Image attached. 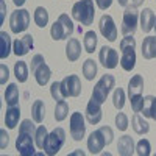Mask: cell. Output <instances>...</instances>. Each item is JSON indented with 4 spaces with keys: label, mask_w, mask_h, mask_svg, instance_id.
I'll return each mask as SVG.
<instances>
[{
    "label": "cell",
    "mask_w": 156,
    "mask_h": 156,
    "mask_svg": "<svg viewBox=\"0 0 156 156\" xmlns=\"http://www.w3.org/2000/svg\"><path fill=\"white\" fill-rule=\"evenodd\" d=\"M95 16L94 0H80L72 8V17L81 25H92Z\"/></svg>",
    "instance_id": "1"
},
{
    "label": "cell",
    "mask_w": 156,
    "mask_h": 156,
    "mask_svg": "<svg viewBox=\"0 0 156 156\" xmlns=\"http://www.w3.org/2000/svg\"><path fill=\"white\" fill-rule=\"evenodd\" d=\"M136 39L125 36L120 41V51H122V58H120V66L123 70L129 72L136 66Z\"/></svg>",
    "instance_id": "2"
},
{
    "label": "cell",
    "mask_w": 156,
    "mask_h": 156,
    "mask_svg": "<svg viewBox=\"0 0 156 156\" xmlns=\"http://www.w3.org/2000/svg\"><path fill=\"white\" fill-rule=\"evenodd\" d=\"M73 33V22L67 14H61L58 17V20H55V23L51 25L50 34L55 41H62V39L69 37Z\"/></svg>",
    "instance_id": "3"
},
{
    "label": "cell",
    "mask_w": 156,
    "mask_h": 156,
    "mask_svg": "<svg viewBox=\"0 0 156 156\" xmlns=\"http://www.w3.org/2000/svg\"><path fill=\"white\" fill-rule=\"evenodd\" d=\"M64 142H66V131H64L61 126H58L48 134V137L45 140V145H44V151L48 156H53L61 150Z\"/></svg>",
    "instance_id": "4"
},
{
    "label": "cell",
    "mask_w": 156,
    "mask_h": 156,
    "mask_svg": "<svg viewBox=\"0 0 156 156\" xmlns=\"http://www.w3.org/2000/svg\"><path fill=\"white\" fill-rule=\"evenodd\" d=\"M114 83H115V80H114L112 75H108V73L103 75L100 80L97 81V84H95V87L92 90V98H95L100 103H105L108 94L111 92V89L114 87Z\"/></svg>",
    "instance_id": "5"
},
{
    "label": "cell",
    "mask_w": 156,
    "mask_h": 156,
    "mask_svg": "<svg viewBox=\"0 0 156 156\" xmlns=\"http://www.w3.org/2000/svg\"><path fill=\"white\" fill-rule=\"evenodd\" d=\"M137 20H139V12L137 8L133 5H128L123 12V20H122V33L125 36L134 34L137 28Z\"/></svg>",
    "instance_id": "6"
},
{
    "label": "cell",
    "mask_w": 156,
    "mask_h": 156,
    "mask_svg": "<svg viewBox=\"0 0 156 156\" xmlns=\"http://www.w3.org/2000/svg\"><path fill=\"white\" fill-rule=\"evenodd\" d=\"M30 23V12L27 9H16L11 12L9 27L12 33H22L28 28Z\"/></svg>",
    "instance_id": "7"
},
{
    "label": "cell",
    "mask_w": 156,
    "mask_h": 156,
    "mask_svg": "<svg viewBox=\"0 0 156 156\" xmlns=\"http://www.w3.org/2000/svg\"><path fill=\"white\" fill-rule=\"evenodd\" d=\"M61 89L64 97H78L81 94V81L76 75H67L61 81Z\"/></svg>",
    "instance_id": "8"
},
{
    "label": "cell",
    "mask_w": 156,
    "mask_h": 156,
    "mask_svg": "<svg viewBox=\"0 0 156 156\" xmlns=\"http://www.w3.org/2000/svg\"><path fill=\"white\" fill-rule=\"evenodd\" d=\"M98 27H100V33L103 34V37L108 39L109 42H114L115 39H117V27H115V23H114V20H112L111 16L103 14L100 17Z\"/></svg>",
    "instance_id": "9"
},
{
    "label": "cell",
    "mask_w": 156,
    "mask_h": 156,
    "mask_svg": "<svg viewBox=\"0 0 156 156\" xmlns=\"http://www.w3.org/2000/svg\"><path fill=\"white\" fill-rule=\"evenodd\" d=\"M86 133V125H84V117L81 112H73L70 115V136L75 140H81Z\"/></svg>",
    "instance_id": "10"
},
{
    "label": "cell",
    "mask_w": 156,
    "mask_h": 156,
    "mask_svg": "<svg viewBox=\"0 0 156 156\" xmlns=\"http://www.w3.org/2000/svg\"><path fill=\"white\" fill-rule=\"evenodd\" d=\"M98 59H100L103 67L114 69V67H117V64H119V53H117L114 48L105 45V47H101V50H100Z\"/></svg>",
    "instance_id": "11"
},
{
    "label": "cell",
    "mask_w": 156,
    "mask_h": 156,
    "mask_svg": "<svg viewBox=\"0 0 156 156\" xmlns=\"http://www.w3.org/2000/svg\"><path fill=\"white\" fill-rule=\"evenodd\" d=\"M16 148L22 156H30L34 153V144H33V136L27 133H19L16 140Z\"/></svg>",
    "instance_id": "12"
},
{
    "label": "cell",
    "mask_w": 156,
    "mask_h": 156,
    "mask_svg": "<svg viewBox=\"0 0 156 156\" xmlns=\"http://www.w3.org/2000/svg\"><path fill=\"white\" fill-rule=\"evenodd\" d=\"M101 103L90 97L87 106H86V119L90 125H97L101 120Z\"/></svg>",
    "instance_id": "13"
},
{
    "label": "cell",
    "mask_w": 156,
    "mask_h": 156,
    "mask_svg": "<svg viewBox=\"0 0 156 156\" xmlns=\"http://www.w3.org/2000/svg\"><path fill=\"white\" fill-rule=\"evenodd\" d=\"M34 47V42H33V36L31 34H25L23 37L20 39H16L14 44H12V50L17 56H23L27 55L30 50H33Z\"/></svg>",
    "instance_id": "14"
},
{
    "label": "cell",
    "mask_w": 156,
    "mask_h": 156,
    "mask_svg": "<svg viewBox=\"0 0 156 156\" xmlns=\"http://www.w3.org/2000/svg\"><path fill=\"white\" fill-rule=\"evenodd\" d=\"M105 145H106V140H105V136H103V133L100 131V129L90 133V136L87 139V148H89L90 153H92V154L100 153Z\"/></svg>",
    "instance_id": "15"
},
{
    "label": "cell",
    "mask_w": 156,
    "mask_h": 156,
    "mask_svg": "<svg viewBox=\"0 0 156 156\" xmlns=\"http://www.w3.org/2000/svg\"><path fill=\"white\" fill-rule=\"evenodd\" d=\"M154 19H156V14L150 9V8H145L144 11L140 12V28L144 33H148L153 30L154 27Z\"/></svg>",
    "instance_id": "16"
},
{
    "label": "cell",
    "mask_w": 156,
    "mask_h": 156,
    "mask_svg": "<svg viewBox=\"0 0 156 156\" xmlns=\"http://www.w3.org/2000/svg\"><path fill=\"white\" fill-rule=\"evenodd\" d=\"M134 142H133V137L131 136H122L117 142V151L122 156H129L134 153Z\"/></svg>",
    "instance_id": "17"
},
{
    "label": "cell",
    "mask_w": 156,
    "mask_h": 156,
    "mask_svg": "<svg viewBox=\"0 0 156 156\" xmlns=\"http://www.w3.org/2000/svg\"><path fill=\"white\" fill-rule=\"evenodd\" d=\"M80 55H81V45H80V42H78V39L70 37L67 45H66V56H67V59L72 61V62L78 61Z\"/></svg>",
    "instance_id": "18"
},
{
    "label": "cell",
    "mask_w": 156,
    "mask_h": 156,
    "mask_svg": "<svg viewBox=\"0 0 156 156\" xmlns=\"http://www.w3.org/2000/svg\"><path fill=\"white\" fill-rule=\"evenodd\" d=\"M142 56L145 59L156 58V36H148L142 42Z\"/></svg>",
    "instance_id": "19"
},
{
    "label": "cell",
    "mask_w": 156,
    "mask_h": 156,
    "mask_svg": "<svg viewBox=\"0 0 156 156\" xmlns=\"http://www.w3.org/2000/svg\"><path fill=\"white\" fill-rule=\"evenodd\" d=\"M142 90H144V78H142V75H134L128 83V95H129V98L142 94Z\"/></svg>",
    "instance_id": "20"
},
{
    "label": "cell",
    "mask_w": 156,
    "mask_h": 156,
    "mask_svg": "<svg viewBox=\"0 0 156 156\" xmlns=\"http://www.w3.org/2000/svg\"><path fill=\"white\" fill-rule=\"evenodd\" d=\"M19 117H20V108L19 106H9L6 109V114H5V125L9 129L16 128V125L19 123Z\"/></svg>",
    "instance_id": "21"
},
{
    "label": "cell",
    "mask_w": 156,
    "mask_h": 156,
    "mask_svg": "<svg viewBox=\"0 0 156 156\" xmlns=\"http://www.w3.org/2000/svg\"><path fill=\"white\" fill-rule=\"evenodd\" d=\"M34 76H36V81H37L39 86H45L50 80V76H51V70L45 62H42L41 66H37V69L34 70Z\"/></svg>",
    "instance_id": "22"
},
{
    "label": "cell",
    "mask_w": 156,
    "mask_h": 156,
    "mask_svg": "<svg viewBox=\"0 0 156 156\" xmlns=\"http://www.w3.org/2000/svg\"><path fill=\"white\" fill-rule=\"evenodd\" d=\"M5 101L8 106H17L19 103V89L16 83L8 84L6 90H5Z\"/></svg>",
    "instance_id": "23"
},
{
    "label": "cell",
    "mask_w": 156,
    "mask_h": 156,
    "mask_svg": "<svg viewBox=\"0 0 156 156\" xmlns=\"http://www.w3.org/2000/svg\"><path fill=\"white\" fill-rule=\"evenodd\" d=\"M11 53V37L6 31H0V58L5 59Z\"/></svg>",
    "instance_id": "24"
},
{
    "label": "cell",
    "mask_w": 156,
    "mask_h": 156,
    "mask_svg": "<svg viewBox=\"0 0 156 156\" xmlns=\"http://www.w3.org/2000/svg\"><path fill=\"white\" fill-rule=\"evenodd\" d=\"M31 114H33V120L36 123H42L44 117H45V106L42 100H36L31 106Z\"/></svg>",
    "instance_id": "25"
},
{
    "label": "cell",
    "mask_w": 156,
    "mask_h": 156,
    "mask_svg": "<svg viewBox=\"0 0 156 156\" xmlns=\"http://www.w3.org/2000/svg\"><path fill=\"white\" fill-rule=\"evenodd\" d=\"M131 123H133V129L137 134H145V133H148V129H150V125L144 120V117H140L139 114L133 115Z\"/></svg>",
    "instance_id": "26"
},
{
    "label": "cell",
    "mask_w": 156,
    "mask_h": 156,
    "mask_svg": "<svg viewBox=\"0 0 156 156\" xmlns=\"http://www.w3.org/2000/svg\"><path fill=\"white\" fill-rule=\"evenodd\" d=\"M14 75L19 83H25L28 80V66L25 61H19L14 64Z\"/></svg>",
    "instance_id": "27"
},
{
    "label": "cell",
    "mask_w": 156,
    "mask_h": 156,
    "mask_svg": "<svg viewBox=\"0 0 156 156\" xmlns=\"http://www.w3.org/2000/svg\"><path fill=\"white\" fill-rule=\"evenodd\" d=\"M83 45H84V50L87 53H92L97 47V34L94 31H86L84 39H83Z\"/></svg>",
    "instance_id": "28"
},
{
    "label": "cell",
    "mask_w": 156,
    "mask_h": 156,
    "mask_svg": "<svg viewBox=\"0 0 156 156\" xmlns=\"http://www.w3.org/2000/svg\"><path fill=\"white\" fill-rule=\"evenodd\" d=\"M34 22H36L37 27H41V28H44L45 25L48 23V12H47V9L44 6H37L36 8V11H34Z\"/></svg>",
    "instance_id": "29"
},
{
    "label": "cell",
    "mask_w": 156,
    "mask_h": 156,
    "mask_svg": "<svg viewBox=\"0 0 156 156\" xmlns=\"http://www.w3.org/2000/svg\"><path fill=\"white\" fill-rule=\"evenodd\" d=\"M67 114H69V105L66 103V100L56 101V106H55V119H56L58 122H62V120L67 117Z\"/></svg>",
    "instance_id": "30"
},
{
    "label": "cell",
    "mask_w": 156,
    "mask_h": 156,
    "mask_svg": "<svg viewBox=\"0 0 156 156\" xmlns=\"http://www.w3.org/2000/svg\"><path fill=\"white\" fill-rule=\"evenodd\" d=\"M83 75L86 80H94V76L97 75V64L94 59H86L83 64Z\"/></svg>",
    "instance_id": "31"
},
{
    "label": "cell",
    "mask_w": 156,
    "mask_h": 156,
    "mask_svg": "<svg viewBox=\"0 0 156 156\" xmlns=\"http://www.w3.org/2000/svg\"><path fill=\"white\" fill-rule=\"evenodd\" d=\"M47 137H48L47 128H45L44 125H39V126L36 128V134H34V139H36V147H37V148H44Z\"/></svg>",
    "instance_id": "32"
},
{
    "label": "cell",
    "mask_w": 156,
    "mask_h": 156,
    "mask_svg": "<svg viewBox=\"0 0 156 156\" xmlns=\"http://www.w3.org/2000/svg\"><path fill=\"white\" fill-rule=\"evenodd\" d=\"M136 153L139 156H148L151 153V147H150V142L147 139H140L136 145Z\"/></svg>",
    "instance_id": "33"
},
{
    "label": "cell",
    "mask_w": 156,
    "mask_h": 156,
    "mask_svg": "<svg viewBox=\"0 0 156 156\" xmlns=\"http://www.w3.org/2000/svg\"><path fill=\"white\" fill-rule=\"evenodd\" d=\"M112 101H114V106H115L117 109H122L123 105H125V90L120 89V87H117V89L114 90Z\"/></svg>",
    "instance_id": "34"
},
{
    "label": "cell",
    "mask_w": 156,
    "mask_h": 156,
    "mask_svg": "<svg viewBox=\"0 0 156 156\" xmlns=\"http://www.w3.org/2000/svg\"><path fill=\"white\" fill-rule=\"evenodd\" d=\"M50 94H51V97H53L56 101L66 98V97H64V94H62V89H61V81H59V83H58V81L51 83V86H50Z\"/></svg>",
    "instance_id": "35"
},
{
    "label": "cell",
    "mask_w": 156,
    "mask_h": 156,
    "mask_svg": "<svg viewBox=\"0 0 156 156\" xmlns=\"http://www.w3.org/2000/svg\"><path fill=\"white\" fill-rule=\"evenodd\" d=\"M19 133H27V134H31V136H34L36 134V128H34V125H33V122L31 120H22V123H20V128H19Z\"/></svg>",
    "instance_id": "36"
},
{
    "label": "cell",
    "mask_w": 156,
    "mask_h": 156,
    "mask_svg": "<svg viewBox=\"0 0 156 156\" xmlns=\"http://www.w3.org/2000/svg\"><path fill=\"white\" fill-rule=\"evenodd\" d=\"M129 100H131V108H133V111H134V112H140L142 108H144V97H142V94L134 95V97H131Z\"/></svg>",
    "instance_id": "37"
},
{
    "label": "cell",
    "mask_w": 156,
    "mask_h": 156,
    "mask_svg": "<svg viewBox=\"0 0 156 156\" xmlns=\"http://www.w3.org/2000/svg\"><path fill=\"white\" fill-rule=\"evenodd\" d=\"M115 125H117V128H119L120 131H125V129L128 128V117L123 112H119L115 115Z\"/></svg>",
    "instance_id": "38"
},
{
    "label": "cell",
    "mask_w": 156,
    "mask_h": 156,
    "mask_svg": "<svg viewBox=\"0 0 156 156\" xmlns=\"http://www.w3.org/2000/svg\"><path fill=\"white\" fill-rule=\"evenodd\" d=\"M153 95H147L144 97V108H142V112H144V117H151V105H153Z\"/></svg>",
    "instance_id": "39"
},
{
    "label": "cell",
    "mask_w": 156,
    "mask_h": 156,
    "mask_svg": "<svg viewBox=\"0 0 156 156\" xmlns=\"http://www.w3.org/2000/svg\"><path fill=\"white\" fill-rule=\"evenodd\" d=\"M98 129L103 133V136H105L106 145H109L111 142H112V137H114V134H112V129H111L109 126H101V128H98Z\"/></svg>",
    "instance_id": "40"
},
{
    "label": "cell",
    "mask_w": 156,
    "mask_h": 156,
    "mask_svg": "<svg viewBox=\"0 0 156 156\" xmlns=\"http://www.w3.org/2000/svg\"><path fill=\"white\" fill-rule=\"evenodd\" d=\"M8 78H9V70L8 67L5 66V64H0V83L5 84L8 81Z\"/></svg>",
    "instance_id": "41"
},
{
    "label": "cell",
    "mask_w": 156,
    "mask_h": 156,
    "mask_svg": "<svg viewBox=\"0 0 156 156\" xmlns=\"http://www.w3.org/2000/svg\"><path fill=\"white\" fill-rule=\"evenodd\" d=\"M42 62H45V59H44L42 55H34L33 59H31V72L34 73V70L37 69V66H41Z\"/></svg>",
    "instance_id": "42"
},
{
    "label": "cell",
    "mask_w": 156,
    "mask_h": 156,
    "mask_svg": "<svg viewBox=\"0 0 156 156\" xmlns=\"http://www.w3.org/2000/svg\"><path fill=\"white\" fill-rule=\"evenodd\" d=\"M95 3H97V6L100 8V9H108L109 6H111V3H112V0H95Z\"/></svg>",
    "instance_id": "43"
},
{
    "label": "cell",
    "mask_w": 156,
    "mask_h": 156,
    "mask_svg": "<svg viewBox=\"0 0 156 156\" xmlns=\"http://www.w3.org/2000/svg\"><path fill=\"white\" fill-rule=\"evenodd\" d=\"M0 137H2V142H0V148H5L6 145H8V134H6V131L5 129H0Z\"/></svg>",
    "instance_id": "44"
},
{
    "label": "cell",
    "mask_w": 156,
    "mask_h": 156,
    "mask_svg": "<svg viewBox=\"0 0 156 156\" xmlns=\"http://www.w3.org/2000/svg\"><path fill=\"white\" fill-rule=\"evenodd\" d=\"M0 11H2L0 12V23H2L3 19H5V2L3 0H0Z\"/></svg>",
    "instance_id": "45"
},
{
    "label": "cell",
    "mask_w": 156,
    "mask_h": 156,
    "mask_svg": "<svg viewBox=\"0 0 156 156\" xmlns=\"http://www.w3.org/2000/svg\"><path fill=\"white\" fill-rule=\"evenodd\" d=\"M151 119L156 120V97L153 100V105H151Z\"/></svg>",
    "instance_id": "46"
},
{
    "label": "cell",
    "mask_w": 156,
    "mask_h": 156,
    "mask_svg": "<svg viewBox=\"0 0 156 156\" xmlns=\"http://www.w3.org/2000/svg\"><path fill=\"white\" fill-rule=\"evenodd\" d=\"M144 2H145V0H131V5L133 6H140V5H144Z\"/></svg>",
    "instance_id": "47"
},
{
    "label": "cell",
    "mask_w": 156,
    "mask_h": 156,
    "mask_svg": "<svg viewBox=\"0 0 156 156\" xmlns=\"http://www.w3.org/2000/svg\"><path fill=\"white\" fill-rule=\"evenodd\" d=\"M12 2L16 3V6H22L25 2H27V0H12Z\"/></svg>",
    "instance_id": "48"
},
{
    "label": "cell",
    "mask_w": 156,
    "mask_h": 156,
    "mask_svg": "<svg viewBox=\"0 0 156 156\" xmlns=\"http://www.w3.org/2000/svg\"><path fill=\"white\" fill-rule=\"evenodd\" d=\"M119 2V5H122V6H128V0H117Z\"/></svg>",
    "instance_id": "49"
},
{
    "label": "cell",
    "mask_w": 156,
    "mask_h": 156,
    "mask_svg": "<svg viewBox=\"0 0 156 156\" xmlns=\"http://www.w3.org/2000/svg\"><path fill=\"white\" fill-rule=\"evenodd\" d=\"M153 28H156V19H154V27H153Z\"/></svg>",
    "instance_id": "50"
}]
</instances>
